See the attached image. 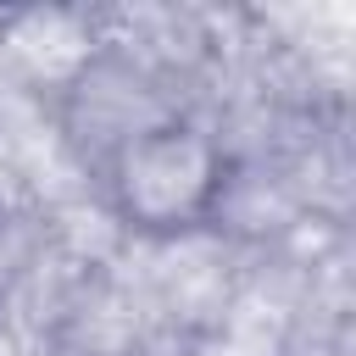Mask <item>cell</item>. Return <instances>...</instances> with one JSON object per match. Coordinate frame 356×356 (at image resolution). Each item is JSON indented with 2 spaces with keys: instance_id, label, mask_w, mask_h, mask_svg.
I'll list each match as a JSON object with an SVG mask.
<instances>
[{
  "instance_id": "cell-1",
  "label": "cell",
  "mask_w": 356,
  "mask_h": 356,
  "mask_svg": "<svg viewBox=\"0 0 356 356\" xmlns=\"http://www.w3.org/2000/svg\"><path fill=\"white\" fill-rule=\"evenodd\" d=\"M106 206L139 239H184L206 228L228 189V156L211 128L156 117L117 139L106 161Z\"/></svg>"
}]
</instances>
